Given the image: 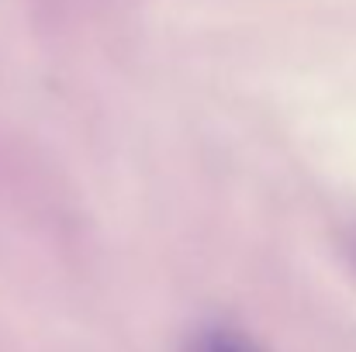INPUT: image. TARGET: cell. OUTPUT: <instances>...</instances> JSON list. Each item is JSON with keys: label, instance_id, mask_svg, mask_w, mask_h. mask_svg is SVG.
<instances>
[{"label": "cell", "instance_id": "6da1fadb", "mask_svg": "<svg viewBox=\"0 0 356 352\" xmlns=\"http://www.w3.org/2000/svg\"><path fill=\"white\" fill-rule=\"evenodd\" d=\"M187 352H263V349L249 335H242V332L229 328V325H208L187 342Z\"/></svg>", "mask_w": 356, "mask_h": 352}]
</instances>
